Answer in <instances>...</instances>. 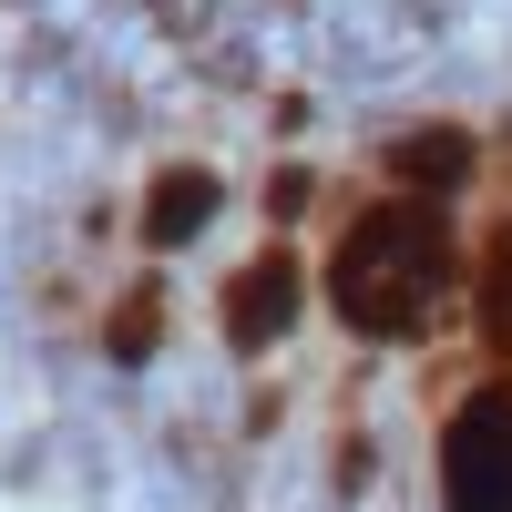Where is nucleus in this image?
Wrapping results in <instances>:
<instances>
[{"label": "nucleus", "instance_id": "2", "mask_svg": "<svg viewBox=\"0 0 512 512\" xmlns=\"http://www.w3.org/2000/svg\"><path fill=\"white\" fill-rule=\"evenodd\" d=\"M441 512H512V379L472 390L441 431Z\"/></svg>", "mask_w": 512, "mask_h": 512}, {"label": "nucleus", "instance_id": "8", "mask_svg": "<svg viewBox=\"0 0 512 512\" xmlns=\"http://www.w3.org/2000/svg\"><path fill=\"white\" fill-rule=\"evenodd\" d=\"M267 205H277V216H297V205H308V175H297V164H277V175H267Z\"/></svg>", "mask_w": 512, "mask_h": 512}, {"label": "nucleus", "instance_id": "7", "mask_svg": "<svg viewBox=\"0 0 512 512\" xmlns=\"http://www.w3.org/2000/svg\"><path fill=\"white\" fill-rule=\"evenodd\" d=\"M482 338L512 349V236L492 246V267H482Z\"/></svg>", "mask_w": 512, "mask_h": 512}, {"label": "nucleus", "instance_id": "1", "mask_svg": "<svg viewBox=\"0 0 512 512\" xmlns=\"http://www.w3.org/2000/svg\"><path fill=\"white\" fill-rule=\"evenodd\" d=\"M451 287H461V246H451L441 195L369 205V216L338 236V256H328V308H338V328L379 338V349L431 338V318H441Z\"/></svg>", "mask_w": 512, "mask_h": 512}, {"label": "nucleus", "instance_id": "3", "mask_svg": "<svg viewBox=\"0 0 512 512\" xmlns=\"http://www.w3.org/2000/svg\"><path fill=\"white\" fill-rule=\"evenodd\" d=\"M297 308H308V277H297V256H287V246H256L246 267L226 277V297H216V328H226V349H236V359H267L277 338L297 328Z\"/></svg>", "mask_w": 512, "mask_h": 512}, {"label": "nucleus", "instance_id": "6", "mask_svg": "<svg viewBox=\"0 0 512 512\" xmlns=\"http://www.w3.org/2000/svg\"><path fill=\"white\" fill-rule=\"evenodd\" d=\"M154 318H164V308H154V287L113 297V318H103V359H113V369H144V359H154V338H164Z\"/></svg>", "mask_w": 512, "mask_h": 512}, {"label": "nucleus", "instance_id": "5", "mask_svg": "<svg viewBox=\"0 0 512 512\" xmlns=\"http://www.w3.org/2000/svg\"><path fill=\"white\" fill-rule=\"evenodd\" d=\"M472 164H482V144L461 134V123H410V134H390V175L410 195H461Z\"/></svg>", "mask_w": 512, "mask_h": 512}, {"label": "nucleus", "instance_id": "4", "mask_svg": "<svg viewBox=\"0 0 512 512\" xmlns=\"http://www.w3.org/2000/svg\"><path fill=\"white\" fill-rule=\"evenodd\" d=\"M216 216H226V175L216 164H154V185L134 205V236H144V256H185Z\"/></svg>", "mask_w": 512, "mask_h": 512}]
</instances>
